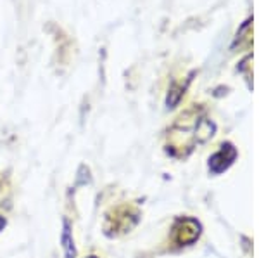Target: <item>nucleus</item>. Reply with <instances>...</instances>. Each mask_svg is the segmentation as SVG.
Wrapping results in <instances>:
<instances>
[{"label":"nucleus","instance_id":"obj_1","mask_svg":"<svg viewBox=\"0 0 259 258\" xmlns=\"http://www.w3.org/2000/svg\"><path fill=\"white\" fill-rule=\"evenodd\" d=\"M200 234V226L197 220L194 218H182L175 227V238L177 243L185 246V244H192Z\"/></svg>","mask_w":259,"mask_h":258},{"label":"nucleus","instance_id":"obj_2","mask_svg":"<svg viewBox=\"0 0 259 258\" xmlns=\"http://www.w3.org/2000/svg\"><path fill=\"white\" fill-rule=\"evenodd\" d=\"M237 158V151L232 144H225L221 145V149L218 153H214L209 158V170L212 173H221L233 163V160Z\"/></svg>","mask_w":259,"mask_h":258},{"label":"nucleus","instance_id":"obj_3","mask_svg":"<svg viewBox=\"0 0 259 258\" xmlns=\"http://www.w3.org/2000/svg\"><path fill=\"white\" fill-rule=\"evenodd\" d=\"M61 246L64 251L66 258H74L76 256V246H74L73 232H71V226L68 220H62V232H61Z\"/></svg>","mask_w":259,"mask_h":258},{"label":"nucleus","instance_id":"obj_4","mask_svg":"<svg viewBox=\"0 0 259 258\" xmlns=\"http://www.w3.org/2000/svg\"><path fill=\"white\" fill-rule=\"evenodd\" d=\"M6 224H7V222H6V218H4L2 215H0V231H2V229L6 227Z\"/></svg>","mask_w":259,"mask_h":258},{"label":"nucleus","instance_id":"obj_5","mask_svg":"<svg viewBox=\"0 0 259 258\" xmlns=\"http://www.w3.org/2000/svg\"><path fill=\"white\" fill-rule=\"evenodd\" d=\"M87 258H97V256H94V255H92V256H87Z\"/></svg>","mask_w":259,"mask_h":258}]
</instances>
